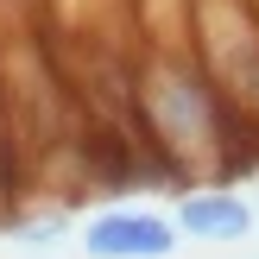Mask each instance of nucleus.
I'll return each mask as SVG.
<instances>
[{"label":"nucleus","mask_w":259,"mask_h":259,"mask_svg":"<svg viewBox=\"0 0 259 259\" xmlns=\"http://www.w3.org/2000/svg\"><path fill=\"white\" fill-rule=\"evenodd\" d=\"M253 202L247 196H234V190H184L177 196V215H171V228L177 234H190V240H209V247H234V240H247L253 234Z\"/></svg>","instance_id":"obj_3"},{"label":"nucleus","mask_w":259,"mask_h":259,"mask_svg":"<svg viewBox=\"0 0 259 259\" xmlns=\"http://www.w3.org/2000/svg\"><path fill=\"white\" fill-rule=\"evenodd\" d=\"M0 240H13V247H25V253H51V247H63V240H70V215H63V209L7 215V222H0Z\"/></svg>","instance_id":"obj_4"},{"label":"nucleus","mask_w":259,"mask_h":259,"mask_svg":"<svg viewBox=\"0 0 259 259\" xmlns=\"http://www.w3.org/2000/svg\"><path fill=\"white\" fill-rule=\"evenodd\" d=\"M133 120L146 133V152L177 177V184H209L234 164L259 158V133L215 95L209 70L177 63L171 51L146 57L133 70Z\"/></svg>","instance_id":"obj_1"},{"label":"nucleus","mask_w":259,"mask_h":259,"mask_svg":"<svg viewBox=\"0 0 259 259\" xmlns=\"http://www.w3.org/2000/svg\"><path fill=\"white\" fill-rule=\"evenodd\" d=\"M177 240L184 234L171 228V215H152V209H101L82 228L89 259H171Z\"/></svg>","instance_id":"obj_2"}]
</instances>
